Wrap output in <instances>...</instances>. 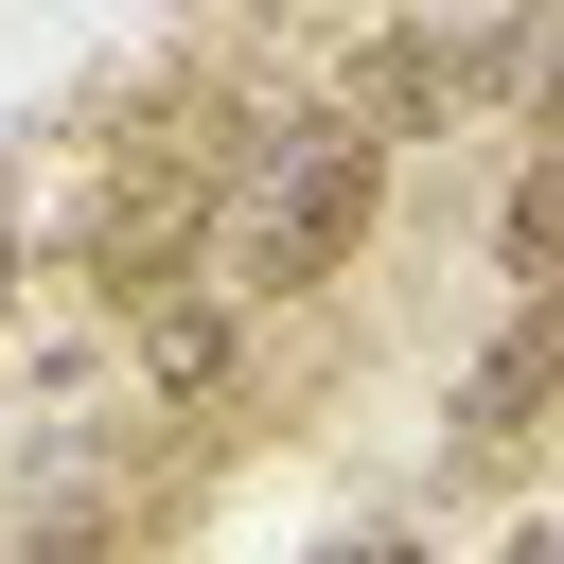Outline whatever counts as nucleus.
<instances>
[{"mask_svg":"<svg viewBox=\"0 0 564 564\" xmlns=\"http://www.w3.org/2000/svg\"><path fill=\"white\" fill-rule=\"evenodd\" d=\"M141 370H159V388H212V370H229V300H159V317H141Z\"/></svg>","mask_w":564,"mask_h":564,"instance_id":"4","label":"nucleus"},{"mask_svg":"<svg viewBox=\"0 0 564 564\" xmlns=\"http://www.w3.org/2000/svg\"><path fill=\"white\" fill-rule=\"evenodd\" d=\"M18 564H106V511H53V529H35Z\"/></svg>","mask_w":564,"mask_h":564,"instance_id":"5","label":"nucleus"},{"mask_svg":"<svg viewBox=\"0 0 564 564\" xmlns=\"http://www.w3.org/2000/svg\"><path fill=\"white\" fill-rule=\"evenodd\" d=\"M0 282H18V212H0Z\"/></svg>","mask_w":564,"mask_h":564,"instance_id":"8","label":"nucleus"},{"mask_svg":"<svg viewBox=\"0 0 564 564\" xmlns=\"http://www.w3.org/2000/svg\"><path fill=\"white\" fill-rule=\"evenodd\" d=\"M388 229V123L300 106L247 141V212H229V300H335Z\"/></svg>","mask_w":564,"mask_h":564,"instance_id":"1","label":"nucleus"},{"mask_svg":"<svg viewBox=\"0 0 564 564\" xmlns=\"http://www.w3.org/2000/svg\"><path fill=\"white\" fill-rule=\"evenodd\" d=\"M212 194H247V141H106V194H88V300L141 335L159 300H194V247H212Z\"/></svg>","mask_w":564,"mask_h":564,"instance_id":"2","label":"nucleus"},{"mask_svg":"<svg viewBox=\"0 0 564 564\" xmlns=\"http://www.w3.org/2000/svg\"><path fill=\"white\" fill-rule=\"evenodd\" d=\"M546 405H564V300H511V317L476 335V370L441 388V423H458V458H511Z\"/></svg>","mask_w":564,"mask_h":564,"instance_id":"3","label":"nucleus"},{"mask_svg":"<svg viewBox=\"0 0 564 564\" xmlns=\"http://www.w3.org/2000/svg\"><path fill=\"white\" fill-rule=\"evenodd\" d=\"M494 564H564V511H511V546Z\"/></svg>","mask_w":564,"mask_h":564,"instance_id":"7","label":"nucleus"},{"mask_svg":"<svg viewBox=\"0 0 564 564\" xmlns=\"http://www.w3.org/2000/svg\"><path fill=\"white\" fill-rule=\"evenodd\" d=\"M335 564H441V546H423V529H352Z\"/></svg>","mask_w":564,"mask_h":564,"instance_id":"6","label":"nucleus"}]
</instances>
